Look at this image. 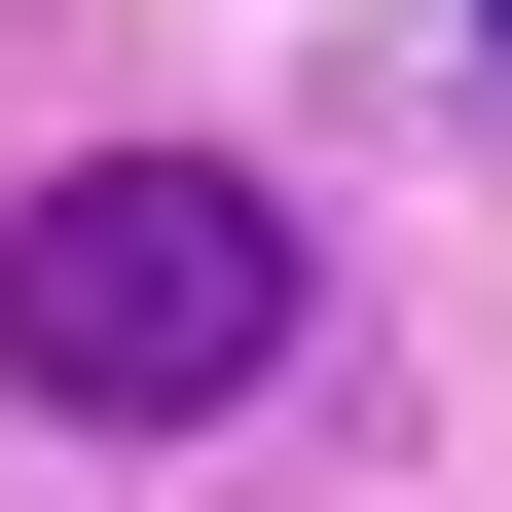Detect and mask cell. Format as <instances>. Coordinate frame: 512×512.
Wrapping results in <instances>:
<instances>
[{
    "label": "cell",
    "mask_w": 512,
    "mask_h": 512,
    "mask_svg": "<svg viewBox=\"0 0 512 512\" xmlns=\"http://www.w3.org/2000/svg\"><path fill=\"white\" fill-rule=\"evenodd\" d=\"M293 366V183L220 147H74L37 220H0V403H74V439H183Z\"/></svg>",
    "instance_id": "cell-1"
}]
</instances>
